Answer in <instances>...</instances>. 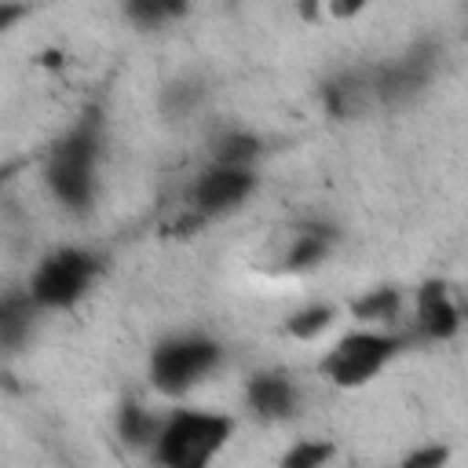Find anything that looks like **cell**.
I'll return each mask as SVG.
<instances>
[{"label":"cell","instance_id":"cell-1","mask_svg":"<svg viewBox=\"0 0 468 468\" xmlns=\"http://www.w3.org/2000/svg\"><path fill=\"white\" fill-rule=\"evenodd\" d=\"M102 154L99 139V117L84 113L80 124H73L48 154L44 179L55 201H62L69 212H88L95 201V165Z\"/></svg>","mask_w":468,"mask_h":468},{"label":"cell","instance_id":"cell-2","mask_svg":"<svg viewBox=\"0 0 468 468\" xmlns=\"http://www.w3.org/2000/svg\"><path fill=\"white\" fill-rule=\"evenodd\" d=\"M234 435V420L216 410H176L165 417L150 457L161 468H212Z\"/></svg>","mask_w":468,"mask_h":468},{"label":"cell","instance_id":"cell-3","mask_svg":"<svg viewBox=\"0 0 468 468\" xmlns=\"http://www.w3.org/2000/svg\"><path fill=\"white\" fill-rule=\"evenodd\" d=\"M223 362V347L201 333H176L150 351V384L161 395H186Z\"/></svg>","mask_w":468,"mask_h":468},{"label":"cell","instance_id":"cell-4","mask_svg":"<svg viewBox=\"0 0 468 468\" xmlns=\"http://www.w3.org/2000/svg\"><path fill=\"white\" fill-rule=\"evenodd\" d=\"M95 274H99V256L95 252L77 249V245H62V249L48 252L37 263L26 292H29V300L37 307L62 311V307H73L88 292Z\"/></svg>","mask_w":468,"mask_h":468},{"label":"cell","instance_id":"cell-5","mask_svg":"<svg viewBox=\"0 0 468 468\" xmlns=\"http://www.w3.org/2000/svg\"><path fill=\"white\" fill-rule=\"evenodd\" d=\"M402 336L395 333H377V329H355L347 336H340L333 344V351L322 358V373L336 384V388H362L366 380H373L399 351H402Z\"/></svg>","mask_w":468,"mask_h":468},{"label":"cell","instance_id":"cell-6","mask_svg":"<svg viewBox=\"0 0 468 468\" xmlns=\"http://www.w3.org/2000/svg\"><path fill=\"white\" fill-rule=\"evenodd\" d=\"M256 190V172L252 168H234V165H208L194 186H190V205L194 212H201L205 219L227 216L238 205L249 201V194Z\"/></svg>","mask_w":468,"mask_h":468},{"label":"cell","instance_id":"cell-7","mask_svg":"<svg viewBox=\"0 0 468 468\" xmlns=\"http://www.w3.org/2000/svg\"><path fill=\"white\" fill-rule=\"evenodd\" d=\"M245 402L260 420H289L300 410V388L282 369L252 373L245 384Z\"/></svg>","mask_w":468,"mask_h":468},{"label":"cell","instance_id":"cell-8","mask_svg":"<svg viewBox=\"0 0 468 468\" xmlns=\"http://www.w3.org/2000/svg\"><path fill=\"white\" fill-rule=\"evenodd\" d=\"M413 307H417V333L424 340H450L461 329V311L439 278H431L417 289Z\"/></svg>","mask_w":468,"mask_h":468},{"label":"cell","instance_id":"cell-9","mask_svg":"<svg viewBox=\"0 0 468 468\" xmlns=\"http://www.w3.org/2000/svg\"><path fill=\"white\" fill-rule=\"evenodd\" d=\"M161 424H165V417H154L146 406H139L132 399L117 406V435H121L124 446L154 450V442L161 435Z\"/></svg>","mask_w":468,"mask_h":468},{"label":"cell","instance_id":"cell-10","mask_svg":"<svg viewBox=\"0 0 468 468\" xmlns=\"http://www.w3.org/2000/svg\"><path fill=\"white\" fill-rule=\"evenodd\" d=\"M329 245H333V230L325 223H307L292 238V245L285 252V267L289 271H314L329 256Z\"/></svg>","mask_w":468,"mask_h":468},{"label":"cell","instance_id":"cell-11","mask_svg":"<svg viewBox=\"0 0 468 468\" xmlns=\"http://www.w3.org/2000/svg\"><path fill=\"white\" fill-rule=\"evenodd\" d=\"M263 143L260 135L245 132V128H227L212 139V165H234V168H252L260 157Z\"/></svg>","mask_w":468,"mask_h":468},{"label":"cell","instance_id":"cell-12","mask_svg":"<svg viewBox=\"0 0 468 468\" xmlns=\"http://www.w3.org/2000/svg\"><path fill=\"white\" fill-rule=\"evenodd\" d=\"M362 91H366V84H362L358 77H351V73L329 77V80L322 84V106H325V113H329L333 121H347V117L358 113Z\"/></svg>","mask_w":468,"mask_h":468},{"label":"cell","instance_id":"cell-13","mask_svg":"<svg viewBox=\"0 0 468 468\" xmlns=\"http://www.w3.org/2000/svg\"><path fill=\"white\" fill-rule=\"evenodd\" d=\"M399 311H402V292L391 289V285L369 289V292H362V296L351 303V314H355L358 322H391Z\"/></svg>","mask_w":468,"mask_h":468},{"label":"cell","instance_id":"cell-14","mask_svg":"<svg viewBox=\"0 0 468 468\" xmlns=\"http://www.w3.org/2000/svg\"><path fill=\"white\" fill-rule=\"evenodd\" d=\"M33 300H29V292L26 296H4V303H0V340H4V347H18L22 344V336L29 333V318H33Z\"/></svg>","mask_w":468,"mask_h":468},{"label":"cell","instance_id":"cell-15","mask_svg":"<svg viewBox=\"0 0 468 468\" xmlns=\"http://www.w3.org/2000/svg\"><path fill=\"white\" fill-rule=\"evenodd\" d=\"M333 318H336L333 303H307V307H300L285 318V333L292 340H314L333 325Z\"/></svg>","mask_w":468,"mask_h":468},{"label":"cell","instance_id":"cell-16","mask_svg":"<svg viewBox=\"0 0 468 468\" xmlns=\"http://www.w3.org/2000/svg\"><path fill=\"white\" fill-rule=\"evenodd\" d=\"M333 457H336V446L329 439H300L282 453L278 468H329Z\"/></svg>","mask_w":468,"mask_h":468},{"label":"cell","instance_id":"cell-17","mask_svg":"<svg viewBox=\"0 0 468 468\" xmlns=\"http://www.w3.org/2000/svg\"><path fill=\"white\" fill-rule=\"evenodd\" d=\"M183 11H186L183 4H157V0H135V4L124 7V15H128L139 29H157V26H165L168 18H179Z\"/></svg>","mask_w":468,"mask_h":468},{"label":"cell","instance_id":"cell-18","mask_svg":"<svg viewBox=\"0 0 468 468\" xmlns=\"http://www.w3.org/2000/svg\"><path fill=\"white\" fill-rule=\"evenodd\" d=\"M450 464V446L446 442H424L402 457L399 468H446Z\"/></svg>","mask_w":468,"mask_h":468},{"label":"cell","instance_id":"cell-19","mask_svg":"<svg viewBox=\"0 0 468 468\" xmlns=\"http://www.w3.org/2000/svg\"><path fill=\"white\" fill-rule=\"evenodd\" d=\"M205 223H208V219H205L201 212H194V208H186V212H183V216H179V219L172 223V230H176L179 238H186V234H194V230H201Z\"/></svg>","mask_w":468,"mask_h":468},{"label":"cell","instance_id":"cell-20","mask_svg":"<svg viewBox=\"0 0 468 468\" xmlns=\"http://www.w3.org/2000/svg\"><path fill=\"white\" fill-rule=\"evenodd\" d=\"M362 7H366L362 0H351V4H347V0H329V4H325V11H329L333 18H355Z\"/></svg>","mask_w":468,"mask_h":468},{"label":"cell","instance_id":"cell-21","mask_svg":"<svg viewBox=\"0 0 468 468\" xmlns=\"http://www.w3.org/2000/svg\"><path fill=\"white\" fill-rule=\"evenodd\" d=\"M22 15H29V7H26V4L0 0V29H11V22H15V18H22Z\"/></svg>","mask_w":468,"mask_h":468},{"label":"cell","instance_id":"cell-22","mask_svg":"<svg viewBox=\"0 0 468 468\" xmlns=\"http://www.w3.org/2000/svg\"><path fill=\"white\" fill-rule=\"evenodd\" d=\"M40 62H44L48 69H55V66H62V51H55V48H48V51L40 55Z\"/></svg>","mask_w":468,"mask_h":468}]
</instances>
